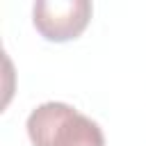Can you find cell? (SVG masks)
Masks as SVG:
<instances>
[{
  "label": "cell",
  "instance_id": "2",
  "mask_svg": "<svg viewBox=\"0 0 146 146\" xmlns=\"http://www.w3.org/2000/svg\"><path fill=\"white\" fill-rule=\"evenodd\" d=\"M91 11L94 7L87 0H39L32 7V23L46 41L64 43L84 32Z\"/></svg>",
  "mask_w": 146,
  "mask_h": 146
},
{
  "label": "cell",
  "instance_id": "1",
  "mask_svg": "<svg viewBox=\"0 0 146 146\" xmlns=\"http://www.w3.org/2000/svg\"><path fill=\"white\" fill-rule=\"evenodd\" d=\"M25 128L32 146H105L100 125L73 105L59 100L34 107Z\"/></svg>",
  "mask_w": 146,
  "mask_h": 146
}]
</instances>
